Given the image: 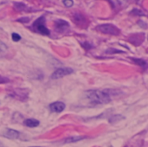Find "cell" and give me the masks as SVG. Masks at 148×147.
I'll return each mask as SVG.
<instances>
[{
    "mask_svg": "<svg viewBox=\"0 0 148 147\" xmlns=\"http://www.w3.org/2000/svg\"><path fill=\"white\" fill-rule=\"evenodd\" d=\"M29 20V19L28 17H23V18L18 19L17 21H18V22H21V23H28Z\"/></svg>",
    "mask_w": 148,
    "mask_h": 147,
    "instance_id": "cell-19",
    "label": "cell"
},
{
    "mask_svg": "<svg viewBox=\"0 0 148 147\" xmlns=\"http://www.w3.org/2000/svg\"><path fill=\"white\" fill-rule=\"evenodd\" d=\"M62 3L66 7H71L74 4L73 0H62Z\"/></svg>",
    "mask_w": 148,
    "mask_h": 147,
    "instance_id": "cell-14",
    "label": "cell"
},
{
    "mask_svg": "<svg viewBox=\"0 0 148 147\" xmlns=\"http://www.w3.org/2000/svg\"><path fill=\"white\" fill-rule=\"evenodd\" d=\"M121 119H123L121 115H116V116H113L110 120H109V121L111 122V123H116V122H118V121H120Z\"/></svg>",
    "mask_w": 148,
    "mask_h": 147,
    "instance_id": "cell-13",
    "label": "cell"
},
{
    "mask_svg": "<svg viewBox=\"0 0 148 147\" xmlns=\"http://www.w3.org/2000/svg\"><path fill=\"white\" fill-rule=\"evenodd\" d=\"M0 147H3V144H2L1 142H0Z\"/></svg>",
    "mask_w": 148,
    "mask_h": 147,
    "instance_id": "cell-20",
    "label": "cell"
},
{
    "mask_svg": "<svg viewBox=\"0 0 148 147\" xmlns=\"http://www.w3.org/2000/svg\"><path fill=\"white\" fill-rule=\"evenodd\" d=\"M132 60L134 61V62L137 65H139L140 67H142V68H146L147 66V62L142 60V59H137V58H132Z\"/></svg>",
    "mask_w": 148,
    "mask_h": 147,
    "instance_id": "cell-12",
    "label": "cell"
},
{
    "mask_svg": "<svg viewBox=\"0 0 148 147\" xmlns=\"http://www.w3.org/2000/svg\"><path fill=\"white\" fill-rule=\"evenodd\" d=\"M6 50H7V46L2 42H0V52H4Z\"/></svg>",
    "mask_w": 148,
    "mask_h": 147,
    "instance_id": "cell-18",
    "label": "cell"
},
{
    "mask_svg": "<svg viewBox=\"0 0 148 147\" xmlns=\"http://www.w3.org/2000/svg\"><path fill=\"white\" fill-rule=\"evenodd\" d=\"M96 29L103 34L106 35H111V36H119L121 33V30L114 25L110 24V23H106V24H101L97 26Z\"/></svg>",
    "mask_w": 148,
    "mask_h": 147,
    "instance_id": "cell-3",
    "label": "cell"
},
{
    "mask_svg": "<svg viewBox=\"0 0 148 147\" xmlns=\"http://www.w3.org/2000/svg\"><path fill=\"white\" fill-rule=\"evenodd\" d=\"M106 53L108 54H114V53H122V51L118 50V49H109L106 51Z\"/></svg>",
    "mask_w": 148,
    "mask_h": 147,
    "instance_id": "cell-16",
    "label": "cell"
},
{
    "mask_svg": "<svg viewBox=\"0 0 148 147\" xmlns=\"http://www.w3.org/2000/svg\"><path fill=\"white\" fill-rule=\"evenodd\" d=\"M33 28L35 31H36L39 34L44 35V36H49L50 31L45 25V17L44 16H40L37 18L34 23H33Z\"/></svg>",
    "mask_w": 148,
    "mask_h": 147,
    "instance_id": "cell-2",
    "label": "cell"
},
{
    "mask_svg": "<svg viewBox=\"0 0 148 147\" xmlns=\"http://www.w3.org/2000/svg\"><path fill=\"white\" fill-rule=\"evenodd\" d=\"M114 94L113 90L102 89V90H89L86 92L87 98L93 104H107L112 101V96Z\"/></svg>",
    "mask_w": 148,
    "mask_h": 147,
    "instance_id": "cell-1",
    "label": "cell"
},
{
    "mask_svg": "<svg viewBox=\"0 0 148 147\" xmlns=\"http://www.w3.org/2000/svg\"><path fill=\"white\" fill-rule=\"evenodd\" d=\"M49 108L54 113H61L65 109V104L61 101H56L49 105Z\"/></svg>",
    "mask_w": 148,
    "mask_h": 147,
    "instance_id": "cell-7",
    "label": "cell"
},
{
    "mask_svg": "<svg viewBox=\"0 0 148 147\" xmlns=\"http://www.w3.org/2000/svg\"><path fill=\"white\" fill-rule=\"evenodd\" d=\"M3 135H4L5 137L9 138V139H17V138H19L20 133H19L17 131H16V130H13V129H7V130H5Z\"/></svg>",
    "mask_w": 148,
    "mask_h": 147,
    "instance_id": "cell-8",
    "label": "cell"
},
{
    "mask_svg": "<svg viewBox=\"0 0 148 147\" xmlns=\"http://www.w3.org/2000/svg\"><path fill=\"white\" fill-rule=\"evenodd\" d=\"M23 124H24V126H26L28 127L33 128V127H36L39 126V121L35 119H28L23 121Z\"/></svg>",
    "mask_w": 148,
    "mask_h": 147,
    "instance_id": "cell-9",
    "label": "cell"
},
{
    "mask_svg": "<svg viewBox=\"0 0 148 147\" xmlns=\"http://www.w3.org/2000/svg\"><path fill=\"white\" fill-rule=\"evenodd\" d=\"M11 37H12V40H13L14 42H18V41H20V39H21V36H20L17 33H13V34L11 35Z\"/></svg>",
    "mask_w": 148,
    "mask_h": 147,
    "instance_id": "cell-15",
    "label": "cell"
},
{
    "mask_svg": "<svg viewBox=\"0 0 148 147\" xmlns=\"http://www.w3.org/2000/svg\"><path fill=\"white\" fill-rule=\"evenodd\" d=\"M73 72H74V70L69 68H59L53 72V74L51 75V79H53V80L60 79L62 77H64L66 75L72 74Z\"/></svg>",
    "mask_w": 148,
    "mask_h": 147,
    "instance_id": "cell-4",
    "label": "cell"
},
{
    "mask_svg": "<svg viewBox=\"0 0 148 147\" xmlns=\"http://www.w3.org/2000/svg\"><path fill=\"white\" fill-rule=\"evenodd\" d=\"M32 147H40V146H32Z\"/></svg>",
    "mask_w": 148,
    "mask_h": 147,
    "instance_id": "cell-21",
    "label": "cell"
},
{
    "mask_svg": "<svg viewBox=\"0 0 148 147\" xmlns=\"http://www.w3.org/2000/svg\"><path fill=\"white\" fill-rule=\"evenodd\" d=\"M55 29L59 33H64L69 29V24L68 22L59 19L55 22Z\"/></svg>",
    "mask_w": 148,
    "mask_h": 147,
    "instance_id": "cell-5",
    "label": "cell"
},
{
    "mask_svg": "<svg viewBox=\"0 0 148 147\" xmlns=\"http://www.w3.org/2000/svg\"><path fill=\"white\" fill-rule=\"evenodd\" d=\"M85 139V137H69V138H67L65 140H64V143H74V142H77L79 140H82Z\"/></svg>",
    "mask_w": 148,
    "mask_h": 147,
    "instance_id": "cell-10",
    "label": "cell"
},
{
    "mask_svg": "<svg viewBox=\"0 0 148 147\" xmlns=\"http://www.w3.org/2000/svg\"><path fill=\"white\" fill-rule=\"evenodd\" d=\"M14 7L18 11H23V10H25L27 9V6L24 3H14Z\"/></svg>",
    "mask_w": 148,
    "mask_h": 147,
    "instance_id": "cell-11",
    "label": "cell"
},
{
    "mask_svg": "<svg viewBox=\"0 0 148 147\" xmlns=\"http://www.w3.org/2000/svg\"><path fill=\"white\" fill-rule=\"evenodd\" d=\"M131 14L137 15V16H143V15H144V14H143V12H142V11H140V10H139L138 9H135V10H134L131 12Z\"/></svg>",
    "mask_w": 148,
    "mask_h": 147,
    "instance_id": "cell-17",
    "label": "cell"
},
{
    "mask_svg": "<svg viewBox=\"0 0 148 147\" xmlns=\"http://www.w3.org/2000/svg\"><path fill=\"white\" fill-rule=\"evenodd\" d=\"M73 21L75 22V24L81 27H85L87 25V19L86 17L79 13H76L73 16Z\"/></svg>",
    "mask_w": 148,
    "mask_h": 147,
    "instance_id": "cell-6",
    "label": "cell"
}]
</instances>
